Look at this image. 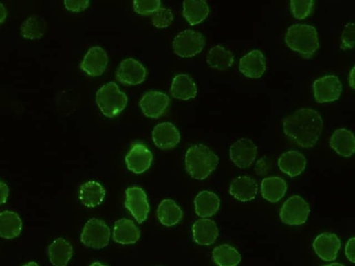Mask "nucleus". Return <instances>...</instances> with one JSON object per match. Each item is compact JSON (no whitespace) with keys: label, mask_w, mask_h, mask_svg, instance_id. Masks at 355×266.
I'll use <instances>...</instances> for the list:
<instances>
[{"label":"nucleus","mask_w":355,"mask_h":266,"mask_svg":"<svg viewBox=\"0 0 355 266\" xmlns=\"http://www.w3.org/2000/svg\"><path fill=\"white\" fill-rule=\"evenodd\" d=\"M352 80L350 82H349V85L350 87H352L353 89H354V68L352 69V71L349 74V80Z\"/></svg>","instance_id":"nucleus-42"},{"label":"nucleus","mask_w":355,"mask_h":266,"mask_svg":"<svg viewBox=\"0 0 355 266\" xmlns=\"http://www.w3.org/2000/svg\"><path fill=\"white\" fill-rule=\"evenodd\" d=\"M161 6V2L159 0H147V1H134V11L142 16H147L154 14Z\"/></svg>","instance_id":"nucleus-36"},{"label":"nucleus","mask_w":355,"mask_h":266,"mask_svg":"<svg viewBox=\"0 0 355 266\" xmlns=\"http://www.w3.org/2000/svg\"><path fill=\"white\" fill-rule=\"evenodd\" d=\"M206 39L200 32L188 30L181 32L173 41L174 53L182 58H191L201 53Z\"/></svg>","instance_id":"nucleus-6"},{"label":"nucleus","mask_w":355,"mask_h":266,"mask_svg":"<svg viewBox=\"0 0 355 266\" xmlns=\"http://www.w3.org/2000/svg\"><path fill=\"white\" fill-rule=\"evenodd\" d=\"M315 100L319 104L338 100L342 93V83L335 75H326L316 79L313 84Z\"/></svg>","instance_id":"nucleus-7"},{"label":"nucleus","mask_w":355,"mask_h":266,"mask_svg":"<svg viewBox=\"0 0 355 266\" xmlns=\"http://www.w3.org/2000/svg\"><path fill=\"white\" fill-rule=\"evenodd\" d=\"M47 31L45 20L39 16H32L21 25V32L23 38L36 41L41 39Z\"/></svg>","instance_id":"nucleus-32"},{"label":"nucleus","mask_w":355,"mask_h":266,"mask_svg":"<svg viewBox=\"0 0 355 266\" xmlns=\"http://www.w3.org/2000/svg\"><path fill=\"white\" fill-rule=\"evenodd\" d=\"M258 191L257 182L252 177L242 175L235 177L230 185V194L236 200L246 203L252 201Z\"/></svg>","instance_id":"nucleus-18"},{"label":"nucleus","mask_w":355,"mask_h":266,"mask_svg":"<svg viewBox=\"0 0 355 266\" xmlns=\"http://www.w3.org/2000/svg\"><path fill=\"white\" fill-rule=\"evenodd\" d=\"M287 190V183L278 176L266 177L261 184V196L270 203L280 201L285 197Z\"/></svg>","instance_id":"nucleus-23"},{"label":"nucleus","mask_w":355,"mask_h":266,"mask_svg":"<svg viewBox=\"0 0 355 266\" xmlns=\"http://www.w3.org/2000/svg\"><path fill=\"white\" fill-rule=\"evenodd\" d=\"M341 247L338 237L330 232H325L319 235L313 243V247L316 254L323 261H334Z\"/></svg>","instance_id":"nucleus-17"},{"label":"nucleus","mask_w":355,"mask_h":266,"mask_svg":"<svg viewBox=\"0 0 355 266\" xmlns=\"http://www.w3.org/2000/svg\"><path fill=\"white\" fill-rule=\"evenodd\" d=\"M8 16V10L4 5L0 3V24H2Z\"/></svg>","instance_id":"nucleus-41"},{"label":"nucleus","mask_w":355,"mask_h":266,"mask_svg":"<svg viewBox=\"0 0 355 266\" xmlns=\"http://www.w3.org/2000/svg\"><path fill=\"white\" fill-rule=\"evenodd\" d=\"M291 12L297 20H304L310 16L314 8V1L306 0H292L290 2Z\"/></svg>","instance_id":"nucleus-34"},{"label":"nucleus","mask_w":355,"mask_h":266,"mask_svg":"<svg viewBox=\"0 0 355 266\" xmlns=\"http://www.w3.org/2000/svg\"><path fill=\"white\" fill-rule=\"evenodd\" d=\"M323 266H345V265L342 263L334 262V263H332L330 264L324 265Z\"/></svg>","instance_id":"nucleus-43"},{"label":"nucleus","mask_w":355,"mask_h":266,"mask_svg":"<svg viewBox=\"0 0 355 266\" xmlns=\"http://www.w3.org/2000/svg\"><path fill=\"white\" fill-rule=\"evenodd\" d=\"M140 237V231L133 221L122 219L115 223L113 234L115 242L122 245L134 244Z\"/></svg>","instance_id":"nucleus-25"},{"label":"nucleus","mask_w":355,"mask_h":266,"mask_svg":"<svg viewBox=\"0 0 355 266\" xmlns=\"http://www.w3.org/2000/svg\"><path fill=\"white\" fill-rule=\"evenodd\" d=\"M109 63V57L104 49L94 47L89 49L85 56L80 68L92 76H99L106 71Z\"/></svg>","instance_id":"nucleus-13"},{"label":"nucleus","mask_w":355,"mask_h":266,"mask_svg":"<svg viewBox=\"0 0 355 266\" xmlns=\"http://www.w3.org/2000/svg\"><path fill=\"white\" fill-rule=\"evenodd\" d=\"M309 204L301 197L293 196L283 204L280 217L283 223L289 225L304 224L310 215Z\"/></svg>","instance_id":"nucleus-8"},{"label":"nucleus","mask_w":355,"mask_h":266,"mask_svg":"<svg viewBox=\"0 0 355 266\" xmlns=\"http://www.w3.org/2000/svg\"><path fill=\"white\" fill-rule=\"evenodd\" d=\"M266 63L263 54L258 49L244 56L239 61V70L246 78H259L266 71Z\"/></svg>","instance_id":"nucleus-15"},{"label":"nucleus","mask_w":355,"mask_h":266,"mask_svg":"<svg viewBox=\"0 0 355 266\" xmlns=\"http://www.w3.org/2000/svg\"><path fill=\"white\" fill-rule=\"evenodd\" d=\"M323 120L315 110L301 109L283 120L285 135L299 146L310 148L319 140L323 129Z\"/></svg>","instance_id":"nucleus-1"},{"label":"nucleus","mask_w":355,"mask_h":266,"mask_svg":"<svg viewBox=\"0 0 355 266\" xmlns=\"http://www.w3.org/2000/svg\"><path fill=\"white\" fill-rule=\"evenodd\" d=\"M125 161L129 170L136 174H141L150 168L153 155L146 146L141 143H136L128 152Z\"/></svg>","instance_id":"nucleus-14"},{"label":"nucleus","mask_w":355,"mask_h":266,"mask_svg":"<svg viewBox=\"0 0 355 266\" xmlns=\"http://www.w3.org/2000/svg\"><path fill=\"white\" fill-rule=\"evenodd\" d=\"M96 103L105 117L113 118L125 109L128 98L116 83L110 82L97 92Z\"/></svg>","instance_id":"nucleus-4"},{"label":"nucleus","mask_w":355,"mask_h":266,"mask_svg":"<svg viewBox=\"0 0 355 266\" xmlns=\"http://www.w3.org/2000/svg\"><path fill=\"white\" fill-rule=\"evenodd\" d=\"M194 241L200 245L213 244L219 236L215 222L208 219L197 220L193 226Z\"/></svg>","instance_id":"nucleus-22"},{"label":"nucleus","mask_w":355,"mask_h":266,"mask_svg":"<svg viewBox=\"0 0 355 266\" xmlns=\"http://www.w3.org/2000/svg\"><path fill=\"white\" fill-rule=\"evenodd\" d=\"M169 103V98L166 94L158 91H149L142 97L139 104L146 117L158 119L165 113Z\"/></svg>","instance_id":"nucleus-12"},{"label":"nucleus","mask_w":355,"mask_h":266,"mask_svg":"<svg viewBox=\"0 0 355 266\" xmlns=\"http://www.w3.org/2000/svg\"><path fill=\"white\" fill-rule=\"evenodd\" d=\"M235 62L233 52L222 45H216L211 48L207 56L209 66L218 70H227Z\"/></svg>","instance_id":"nucleus-31"},{"label":"nucleus","mask_w":355,"mask_h":266,"mask_svg":"<svg viewBox=\"0 0 355 266\" xmlns=\"http://www.w3.org/2000/svg\"><path fill=\"white\" fill-rule=\"evenodd\" d=\"M354 237L349 239L345 245V252L347 259L354 263Z\"/></svg>","instance_id":"nucleus-39"},{"label":"nucleus","mask_w":355,"mask_h":266,"mask_svg":"<svg viewBox=\"0 0 355 266\" xmlns=\"http://www.w3.org/2000/svg\"><path fill=\"white\" fill-rule=\"evenodd\" d=\"M170 93L176 100L188 101L197 96V87L188 74H179L173 79Z\"/></svg>","instance_id":"nucleus-19"},{"label":"nucleus","mask_w":355,"mask_h":266,"mask_svg":"<svg viewBox=\"0 0 355 266\" xmlns=\"http://www.w3.org/2000/svg\"><path fill=\"white\" fill-rule=\"evenodd\" d=\"M210 14L208 3L203 0L200 1H185L184 3L183 15L185 19L192 26L202 23Z\"/></svg>","instance_id":"nucleus-30"},{"label":"nucleus","mask_w":355,"mask_h":266,"mask_svg":"<svg viewBox=\"0 0 355 266\" xmlns=\"http://www.w3.org/2000/svg\"><path fill=\"white\" fill-rule=\"evenodd\" d=\"M111 229L103 220L92 219L85 225L80 236L82 243L95 250L107 247L110 241Z\"/></svg>","instance_id":"nucleus-5"},{"label":"nucleus","mask_w":355,"mask_h":266,"mask_svg":"<svg viewBox=\"0 0 355 266\" xmlns=\"http://www.w3.org/2000/svg\"><path fill=\"white\" fill-rule=\"evenodd\" d=\"M10 189L3 182L0 181V205L5 204L9 197Z\"/></svg>","instance_id":"nucleus-40"},{"label":"nucleus","mask_w":355,"mask_h":266,"mask_svg":"<svg viewBox=\"0 0 355 266\" xmlns=\"http://www.w3.org/2000/svg\"><path fill=\"white\" fill-rule=\"evenodd\" d=\"M213 259L218 266H237L241 262V256L234 247L224 244L214 249Z\"/></svg>","instance_id":"nucleus-33"},{"label":"nucleus","mask_w":355,"mask_h":266,"mask_svg":"<svg viewBox=\"0 0 355 266\" xmlns=\"http://www.w3.org/2000/svg\"><path fill=\"white\" fill-rule=\"evenodd\" d=\"M155 145L162 150L175 147L181 141V135L178 129L170 122L161 123L152 131Z\"/></svg>","instance_id":"nucleus-16"},{"label":"nucleus","mask_w":355,"mask_h":266,"mask_svg":"<svg viewBox=\"0 0 355 266\" xmlns=\"http://www.w3.org/2000/svg\"><path fill=\"white\" fill-rule=\"evenodd\" d=\"M78 196L83 206L93 208L102 204L106 196V191L99 183L89 181L80 187Z\"/></svg>","instance_id":"nucleus-24"},{"label":"nucleus","mask_w":355,"mask_h":266,"mask_svg":"<svg viewBox=\"0 0 355 266\" xmlns=\"http://www.w3.org/2000/svg\"><path fill=\"white\" fill-rule=\"evenodd\" d=\"M330 147L339 155L351 157L355 151V138L352 131L342 128L336 130L330 140Z\"/></svg>","instance_id":"nucleus-21"},{"label":"nucleus","mask_w":355,"mask_h":266,"mask_svg":"<svg viewBox=\"0 0 355 266\" xmlns=\"http://www.w3.org/2000/svg\"><path fill=\"white\" fill-rule=\"evenodd\" d=\"M125 207L140 224L147 220L150 211L146 193L138 187L126 190Z\"/></svg>","instance_id":"nucleus-9"},{"label":"nucleus","mask_w":355,"mask_h":266,"mask_svg":"<svg viewBox=\"0 0 355 266\" xmlns=\"http://www.w3.org/2000/svg\"><path fill=\"white\" fill-rule=\"evenodd\" d=\"M48 254L54 266H67L72 256L73 248L67 241L58 238L49 246Z\"/></svg>","instance_id":"nucleus-28"},{"label":"nucleus","mask_w":355,"mask_h":266,"mask_svg":"<svg viewBox=\"0 0 355 266\" xmlns=\"http://www.w3.org/2000/svg\"><path fill=\"white\" fill-rule=\"evenodd\" d=\"M146 68L133 58L122 60L116 71L117 80L127 85H139L146 80Z\"/></svg>","instance_id":"nucleus-11"},{"label":"nucleus","mask_w":355,"mask_h":266,"mask_svg":"<svg viewBox=\"0 0 355 266\" xmlns=\"http://www.w3.org/2000/svg\"><path fill=\"white\" fill-rule=\"evenodd\" d=\"M23 222L19 215L11 211L0 213V237L13 239L22 231Z\"/></svg>","instance_id":"nucleus-27"},{"label":"nucleus","mask_w":355,"mask_h":266,"mask_svg":"<svg viewBox=\"0 0 355 266\" xmlns=\"http://www.w3.org/2000/svg\"><path fill=\"white\" fill-rule=\"evenodd\" d=\"M64 5L65 8L72 12H81L88 8L90 6V2L84 1V0H80V1H75V0H72V1H65Z\"/></svg>","instance_id":"nucleus-38"},{"label":"nucleus","mask_w":355,"mask_h":266,"mask_svg":"<svg viewBox=\"0 0 355 266\" xmlns=\"http://www.w3.org/2000/svg\"><path fill=\"white\" fill-rule=\"evenodd\" d=\"M186 168L193 179L205 180L217 168L219 158L202 144L190 147L185 157Z\"/></svg>","instance_id":"nucleus-2"},{"label":"nucleus","mask_w":355,"mask_h":266,"mask_svg":"<svg viewBox=\"0 0 355 266\" xmlns=\"http://www.w3.org/2000/svg\"><path fill=\"white\" fill-rule=\"evenodd\" d=\"M355 28L354 23H348L345 26L341 39V48L343 49H352L354 47Z\"/></svg>","instance_id":"nucleus-37"},{"label":"nucleus","mask_w":355,"mask_h":266,"mask_svg":"<svg viewBox=\"0 0 355 266\" xmlns=\"http://www.w3.org/2000/svg\"><path fill=\"white\" fill-rule=\"evenodd\" d=\"M90 266H107V265H104L100 262H95L93 264H92Z\"/></svg>","instance_id":"nucleus-45"},{"label":"nucleus","mask_w":355,"mask_h":266,"mask_svg":"<svg viewBox=\"0 0 355 266\" xmlns=\"http://www.w3.org/2000/svg\"><path fill=\"white\" fill-rule=\"evenodd\" d=\"M278 164L282 172L294 177L300 175L305 170L307 159L301 152L292 150L281 155Z\"/></svg>","instance_id":"nucleus-20"},{"label":"nucleus","mask_w":355,"mask_h":266,"mask_svg":"<svg viewBox=\"0 0 355 266\" xmlns=\"http://www.w3.org/2000/svg\"><path fill=\"white\" fill-rule=\"evenodd\" d=\"M23 266H39V264L36 262H29L28 263L24 265Z\"/></svg>","instance_id":"nucleus-44"},{"label":"nucleus","mask_w":355,"mask_h":266,"mask_svg":"<svg viewBox=\"0 0 355 266\" xmlns=\"http://www.w3.org/2000/svg\"><path fill=\"white\" fill-rule=\"evenodd\" d=\"M257 154L256 145L248 138L239 139L230 148V159L240 168H246L251 166L255 160Z\"/></svg>","instance_id":"nucleus-10"},{"label":"nucleus","mask_w":355,"mask_h":266,"mask_svg":"<svg viewBox=\"0 0 355 266\" xmlns=\"http://www.w3.org/2000/svg\"><path fill=\"white\" fill-rule=\"evenodd\" d=\"M157 216L162 225L171 227L181 221L183 212L174 201L165 199L159 205Z\"/></svg>","instance_id":"nucleus-29"},{"label":"nucleus","mask_w":355,"mask_h":266,"mask_svg":"<svg viewBox=\"0 0 355 266\" xmlns=\"http://www.w3.org/2000/svg\"><path fill=\"white\" fill-rule=\"evenodd\" d=\"M195 211L202 218L215 215L220 208L219 197L211 192L203 191L197 195L195 200Z\"/></svg>","instance_id":"nucleus-26"},{"label":"nucleus","mask_w":355,"mask_h":266,"mask_svg":"<svg viewBox=\"0 0 355 266\" xmlns=\"http://www.w3.org/2000/svg\"><path fill=\"white\" fill-rule=\"evenodd\" d=\"M173 21L172 12L166 8H160L152 18L153 25L158 29L168 27Z\"/></svg>","instance_id":"nucleus-35"},{"label":"nucleus","mask_w":355,"mask_h":266,"mask_svg":"<svg viewBox=\"0 0 355 266\" xmlns=\"http://www.w3.org/2000/svg\"><path fill=\"white\" fill-rule=\"evenodd\" d=\"M288 47L305 58H311L319 49V35L316 28L304 24L290 27L285 36Z\"/></svg>","instance_id":"nucleus-3"}]
</instances>
